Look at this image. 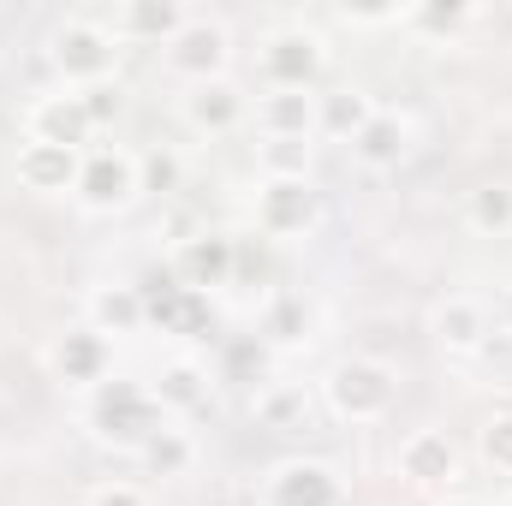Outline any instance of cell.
Segmentation results:
<instances>
[{"mask_svg": "<svg viewBox=\"0 0 512 506\" xmlns=\"http://www.w3.org/2000/svg\"><path fill=\"white\" fill-rule=\"evenodd\" d=\"M256 340H262L268 352L304 346V340H310V304H304L298 292H274V298L256 310Z\"/></svg>", "mask_w": 512, "mask_h": 506, "instance_id": "obj_23", "label": "cell"}, {"mask_svg": "<svg viewBox=\"0 0 512 506\" xmlns=\"http://www.w3.org/2000/svg\"><path fill=\"white\" fill-rule=\"evenodd\" d=\"M429 328H435V346L453 352V358H477V352L495 340V316H489V304L471 298V292H447V298L435 304Z\"/></svg>", "mask_w": 512, "mask_h": 506, "instance_id": "obj_13", "label": "cell"}, {"mask_svg": "<svg viewBox=\"0 0 512 506\" xmlns=\"http://www.w3.org/2000/svg\"><path fill=\"white\" fill-rule=\"evenodd\" d=\"M251 417H256V429H274V435L310 429V417H316V393H310L304 381L268 376V381L251 393Z\"/></svg>", "mask_w": 512, "mask_h": 506, "instance_id": "obj_19", "label": "cell"}, {"mask_svg": "<svg viewBox=\"0 0 512 506\" xmlns=\"http://www.w3.org/2000/svg\"><path fill=\"white\" fill-rule=\"evenodd\" d=\"M78 149H60V143H18V185L24 191H42V197H60L78 185Z\"/></svg>", "mask_w": 512, "mask_h": 506, "instance_id": "obj_20", "label": "cell"}, {"mask_svg": "<svg viewBox=\"0 0 512 506\" xmlns=\"http://www.w3.org/2000/svg\"><path fill=\"white\" fill-rule=\"evenodd\" d=\"M399 477L417 489H447L459 477V447L447 429H411L399 441Z\"/></svg>", "mask_w": 512, "mask_h": 506, "instance_id": "obj_15", "label": "cell"}, {"mask_svg": "<svg viewBox=\"0 0 512 506\" xmlns=\"http://www.w3.org/2000/svg\"><path fill=\"white\" fill-rule=\"evenodd\" d=\"M221 376L262 387V381L274 376V352H268L256 334H239V340H227V352H221Z\"/></svg>", "mask_w": 512, "mask_h": 506, "instance_id": "obj_28", "label": "cell"}, {"mask_svg": "<svg viewBox=\"0 0 512 506\" xmlns=\"http://www.w3.org/2000/svg\"><path fill=\"white\" fill-rule=\"evenodd\" d=\"M501 328H507V334H512V286H507V292H501Z\"/></svg>", "mask_w": 512, "mask_h": 506, "instance_id": "obj_35", "label": "cell"}, {"mask_svg": "<svg viewBox=\"0 0 512 506\" xmlns=\"http://www.w3.org/2000/svg\"><path fill=\"white\" fill-rule=\"evenodd\" d=\"M209 364H197V358H173V364H161L155 381H149V393H155V405L167 411V417H191V411H203L209 405Z\"/></svg>", "mask_w": 512, "mask_h": 506, "instance_id": "obj_21", "label": "cell"}, {"mask_svg": "<svg viewBox=\"0 0 512 506\" xmlns=\"http://www.w3.org/2000/svg\"><path fill=\"white\" fill-rule=\"evenodd\" d=\"M78 102H84V114L96 120V131L114 126V120H120V108H126V96H120V78H114V84H90V90H78Z\"/></svg>", "mask_w": 512, "mask_h": 506, "instance_id": "obj_32", "label": "cell"}, {"mask_svg": "<svg viewBox=\"0 0 512 506\" xmlns=\"http://www.w3.org/2000/svg\"><path fill=\"white\" fill-rule=\"evenodd\" d=\"M185 6L179 0H120L114 6V18H108V30L120 36V42H149V48H167L179 30H185Z\"/></svg>", "mask_w": 512, "mask_h": 506, "instance_id": "obj_17", "label": "cell"}, {"mask_svg": "<svg viewBox=\"0 0 512 506\" xmlns=\"http://www.w3.org/2000/svg\"><path fill=\"white\" fill-rule=\"evenodd\" d=\"M137 197H143V185H137V155H131V149H120V143L84 149L78 185H72V203H78L84 215H120Z\"/></svg>", "mask_w": 512, "mask_h": 506, "instance_id": "obj_5", "label": "cell"}, {"mask_svg": "<svg viewBox=\"0 0 512 506\" xmlns=\"http://www.w3.org/2000/svg\"><path fill=\"white\" fill-rule=\"evenodd\" d=\"M322 399L340 423H382L399 399V376L382 358H340L322 376Z\"/></svg>", "mask_w": 512, "mask_h": 506, "instance_id": "obj_3", "label": "cell"}, {"mask_svg": "<svg viewBox=\"0 0 512 506\" xmlns=\"http://www.w3.org/2000/svg\"><path fill=\"white\" fill-rule=\"evenodd\" d=\"M90 506H149V495H143L137 483H102V489L90 495Z\"/></svg>", "mask_w": 512, "mask_h": 506, "instance_id": "obj_34", "label": "cell"}, {"mask_svg": "<svg viewBox=\"0 0 512 506\" xmlns=\"http://www.w3.org/2000/svg\"><path fill=\"white\" fill-rule=\"evenodd\" d=\"M227 60H233L227 24H221V18H203V12H191L185 30L161 48V66H167L173 78H185V84H215V78H227Z\"/></svg>", "mask_w": 512, "mask_h": 506, "instance_id": "obj_7", "label": "cell"}, {"mask_svg": "<svg viewBox=\"0 0 512 506\" xmlns=\"http://www.w3.org/2000/svg\"><path fill=\"white\" fill-rule=\"evenodd\" d=\"M256 161H262V179H310V143L298 137H262Z\"/></svg>", "mask_w": 512, "mask_h": 506, "instance_id": "obj_29", "label": "cell"}, {"mask_svg": "<svg viewBox=\"0 0 512 506\" xmlns=\"http://www.w3.org/2000/svg\"><path fill=\"white\" fill-rule=\"evenodd\" d=\"M340 18H346V24L376 30V24H399V18H405V6H340Z\"/></svg>", "mask_w": 512, "mask_h": 506, "instance_id": "obj_33", "label": "cell"}, {"mask_svg": "<svg viewBox=\"0 0 512 506\" xmlns=\"http://www.w3.org/2000/svg\"><path fill=\"white\" fill-rule=\"evenodd\" d=\"M411 143H417V126H411L399 108H376V114H370V126L358 131L346 149H352V161H358V167H370V173H393V167L411 155Z\"/></svg>", "mask_w": 512, "mask_h": 506, "instance_id": "obj_16", "label": "cell"}, {"mask_svg": "<svg viewBox=\"0 0 512 506\" xmlns=\"http://www.w3.org/2000/svg\"><path fill=\"white\" fill-rule=\"evenodd\" d=\"M256 131L262 137H316V90H262L256 96Z\"/></svg>", "mask_w": 512, "mask_h": 506, "instance_id": "obj_22", "label": "cell"}, {"mask_svg": "<svg viewBox=\"0 0 512 506\" xmlns=\"http://www.w3.org/2000/svg\"><path fill=\"white\" fill-rule=\"evenodd\" d=\"M262 506H346V483L328 459H280L262 477Z\"/></svg>", "mask_w": 512, "mask_h": 506, "instance_id": "obj_10", "label": "cell"}, {"mask_svg": "<svg viewBox=\"0 0 512 506\" xmlns=\"http://www.w3.org/2000/svg\"><path fill=\"white\" fill-rule=\"evenodd\" d=\"M84 429H90L102 447L137 453L155 429H167V411L155 405L149 381H102V387L84 399Z\"/></svg>", "mask_w": 512, "mask_h": 506, "instance_id": "obj_1", "label": "cell"}, {"mask_svg": "<svg viewBox=\"0 0 512 506\" xmlns=\"http://www.w3.org/2000/svg\"><path fill=\"white\" fill-rule=\"evenodd\" d=\"M501 506H512V495H507V501H501Z\"/></svg>", "mask_w": 512, "mask_h": 506, "instance_id": "obj_37", "label": "cell"}, {"mask_svg": "<svg viewBox=\"0 0 512 506\" xmlns=\"http://www.w3.org/2000/svg\"><path fill=\"white\" fill-rule=\"evenodd\" d=\"M441 506H489V501H477V495H447Z\"/></svg>", "mask_w": 512, "mask_h": 506, "instance_id": "obj_36", "label": "cell"}, {"mask_svg": "<svg viewBox=\"0 0 512 506\" xmlns=\"http://www.w3.org/2000/svg\"><path fill=\"white\" fill-rule=\"evenodd\" d=\"M179 114H185V126L197 131V137H227V131L245 126L251 102H245V90L233 78H215V84H191L185 102H179Z\"/></svg>", "mask_w": 512, "mask_h": 506, "instance_id": "obj_14", "label": "cell"}, {"mask_svg": "<svg viewBox=\"0 0 512 506\" xmlns=\"http://www.w3.org/2000/svg\"><path fill=\"white\" fill-rule=\"evenodd\" d=\"M137 459H143V471H149V477H185V471L197 465V441H191L185 429H173V423H167V429H155V435L137 447Z\"/></svg>", "mask_w": 512, "mask_h": 506, "instance_id": "obj_26", "label": "cell"}, {"mask_svg": "<svg viewBox=\"0 0 512 506\" xmlns=\"http://www.w3.org/2000/svg\"><path fill=\"white\" fill-rule=\"evenodd\" d=\"M465 227L477 239H512V185H501V179L477 185L465 197Z\"/></svg>", "mask_w": 512, "mask_h": 506, "instance_id": "obj_25", "label": "cell"}, {"mask_svg": "<svg viewBox=\"0 0 512 506\" xmlns=\"http://www.w3.org/2000/svg\"><path fill=\"white\" fill-rule=\"evenodd\" d=\"M143 304H149V322H155L161 334H173V340H203V334H215V304H209V292H191V286H179L173 274H149V280H143Z\"/></svg>", "mask_w": 512, "mask_h": 506, "instance_id": "obj_9", "label": "cell"}, {"mask_svg": "<svg viewBox=\"0 0 512 506\" xmlns=\"http://www.w3.org/2000/svg\"><path fill=\"white\" fill-rule=\"evenodd\" d=\"M477 459H483L495 477H512V411H495V417L477 429Z\"/></svg>", "mask_w": 512, "mask_h": 506, "instance_id": "obj_30", "label": "cell"}, {"mask_svg": "<svg viewBox=\"0 0 512 506\" xmlns=\"http://www.w3.org/2000/svg\"><path fill=\"white\" fill-rule=\"evenodd\" d=\"M179 179H185V161H179L173 149H149V155H137V185H143V191L173 197V191H179Z\"/></svg>", "mask_w": 512, "mask_h": 506, "instance_id": "obj_31", "label": "cell"}, {"mask_svg": "<svg viewBox=\"0 0 512 506\" xmlns=\"http://www.w3.org/2000/svg\"><path fill=\"white\" fill-rule=\"evenodd\" d=\"M24 137L30 143H60V149H96V120L84 114L78 90H48L24 108Z\"/></svg>", "mask_w": 512, "mask_h": 506, "instance_id": "obj_12", "label": "cell"}, {"mask_svg": "<svg viewBox=\"0 0 512 506\" xmlns=\"http://www.w3.org/2000/svg\"><path fill=\"white\" fill-rule=\"evenodd\" d=\"M477 12L465 6V0H417V6H405V30H417V36H429V42H453L465 24H471Z\"/></svg>", "mask_w": 512, "mask_h": 506, "instance_id": "obj_27", "label": "cell"}, {"mask_svg": "<svg viewBox=\"0 0 512 506\" xmlns=\"http://www.w3.org/2000/svg\"><path fill=\"white\" fill-rule=\"evenodd\" d=\"M48 370H54V381L78 387V393H96L102 381L114 376V340L96 334L90 322H84V328H66V334H54V346H48Z\"/></svg>", "mask_w": 512, "mask_h": 506, "instance_id": "obj_11", "label": "cell"}, {"mask_svg": "<svg viewBox=\"0 0 512 506\" xmlns=\"http://www.w3.org/2000/svg\"><path fill=\"white\" fill-rule=\"evenodd\" d=\"M322 227V191L310 179H262L256 185V233L274 245L310 239Z\"/></svg>", "mask_w": 512, "mask_h": 506, "instance_id": "obj_6", "label": "cell"}, {"mask_svg": "<svg viewBox=\"0 0 512 506\" xmlns=\"http://www.w3.org/2000/svg\"><path fill=\"white\" fill-rule=\"evenodd\" d=\"M84 310H90V328L108 334V340H120V334H143V328H149V304H143V286H137V280L90 286Z\"/></svg>", "mask_w": 512, "mask_h": 506, "instance_id": "obj_18", "label": "cell"}, {"mask_svg": "<svg viewBox=\"0 0 512 506\" xmlns=\"http://www.w3.org/2000/svg\"><path fill=\"white\" fill-rule=\"evenodd\" d=\"M382 102L370 96V90H358V84H346V90H328V96H316V131L322 137H334V143H352L358 131L370 126V114H376Z\"/></svg>", "mask_w": 512, "mask_h": 506, "instance_id": "obj_24", "label": "cell"}, {"mask_svg": "<svg viewBox=\"0 0 512 506\" xmlns=\"http://www.w3.org/2000/svg\"><path fill=\"white\" fill-rule=\"evenodd\" d=\"M256 72L268 90H316V78L328 72V42L310 24H274L256 42Z\"/></svg>", "mask_w": 512, "mask_h": 506, "instance_id": "obj_4", "label": "cell"}, {"mask_svg": "<svg viewBox=\"0 0 512 506\" xmlns=\"http://www.w3.org/2000/svg\"><path fill=\"white\" fill-rule=\"evenodd\" d=\"M167 274L179 280V286H191V292H221V286H233V274H239V239L233 233H191V239H179L173 245V262H167Z\"/></svg>", "mask_w": 512, "mask_h": 506, "instance_id": "obj_8", "label": "cell"}, {"mask_svg": "<svg viewBox=\"0 0 512 506\" xmlns=\"http://www.w3.org/2000/svg\"><path fill=\"white\" fill-rule=\"evenodd\" d=\"M120 36L102 18H66L48 30V66L66 78V90H90V84H114L120 72Z\"/></svg>", "mask_w": 512, "mask_h": 506, "instance_id": "obj_2", "label": "cell"}]
</instances>
